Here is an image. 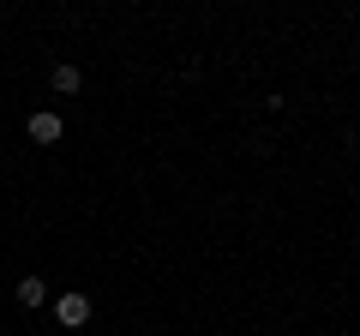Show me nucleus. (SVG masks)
I'll return each instance as SVG.
<instances>
[{
    "label": "nucleus",
    "instance_id": "f257e3e1",
    "mask_svg": "<svg viewBox=\"0 0 360 336\" xmlns=\"http://www.w3.org/2000/svg\"><path fill=\"white\" fill-rule=\"evenodd\" d=\"M54 318H60L66 330H78V324L90 318V295H78V288H66V295L54 300Z\"/></svg>",
    "mask_w": 360,
    "mask_h": 336
},
{
    "label": "nucleus",
    "instance_id": "7ed1b4c3",
    "mask_svg": "<svg viewBox=\"0 0 360 336\" xmlns=\"http://www.w3.org/2000/svg\"><path fill=\"white\" fill-rule=\"evenodd\" d=\"M18 300H25V306H42V300H49V283H42V276H25V283H18Z\"/></svg>",
    "mask_w": 360,
    "mask_h": 336
},
{
    "label": "nucleus",
    "instance_id": "f03ea898",
    "mask_svg": "<svg viewBox=\"0 0 360 336\" xmlns=\"http://www.w3.org/2000/svg\"><path fill=\"white\" fill-rule=\"evenodd\" d=\"M30 138H37V144H60V115H49V108L30 115Z\"/></svg>",
    "mask_w": 360,
    "mask_h": 336
},
{
    "label": "nucleus",
    "instance_id": "20e7f679",
    "mask_svg": "<svg viewBox=\"0 0 360 336\" xmlns=\"http://www.w3.org/2000/svg\"><path fill=\"white\" fill-rule=\"evenodd\" d=\"M49 84H54L60 96H72L78 84H84V78H78V66H54V78H49Z\"/></svg>",
    "mask_w": 360,
    "mask_h": 336
}]
</instances>
